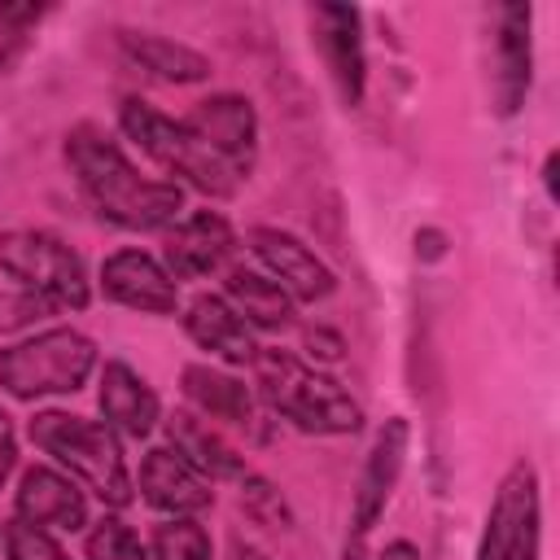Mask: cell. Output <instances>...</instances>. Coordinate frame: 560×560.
<instances>
[{
	"mask_svg": "<svg viewBox=\"0 0 560 560\" xmlns=\"http://www.w3.org/2000/svg\"><path fill=\"white\" fill-rule=\"evenodd\" d=\"M494 57V105L503 118H512L529 92V4L499 9Z\"/></svg>",
	"mask_w": 560,
	"mask_h": 560,
	"instance_id": "cell-16",
	"label": "cell"
},
{
	"mask_svg": "<svg viewBox=\"0 0 560 560\" xmlns=\"http://www.w3.org/2000/svg\"><path fill=\"white\" fill-rule=\"evenodd\" d=\"M184 394L188 402L210 416V420H223V424H249L254 420V402H249V389L228 376V372H214L210 363H188L184 368Z\"/></svg>",
	"mask_w": 560,
	"mask_h": 560,
	"instance_id": "cell-21",
	"label": "cell"
},
{
	"mask_svg": "<svg viewBox=\"0 0 560 560\" xmlns=\"http://www.w3.org/2000/svg\"><path fill=\"white\" fill-rule=\"evenodd\" d=\"M376 560H420V551H416L411 542H389V547H385Z\"/></svg>",
	"mask_w": 560,
	"mask_h": 560,
	"instance_id": "cell-30",
	"label": "cell"
},
{
	"mask_svg": "<svg viewBox=\"0 0 560 560\" xmlns=\"http://www.w3.org/2000/svg\"><path fill=\"white\" fill-rule=\"evenodd\" d=\"M118 122H122V131H127L162 171L184 175L192 188H201V192H210V197H232V192H236L241 179H236L184 122L158 114L149 101L127 96V101L118 105Z\"/></svg>",
	"mask_w": 560,
	"mask_h": 560,
	"instance_id": "cell-4",
	"label": "cell"
},
{
	"mask_svg": "<svg viewBox=\"0 0 560 560\" xmlns=\"http://www.w3.org/2000/svg\"><path fill=\"white\" fill-rule=\"evenodd\" d=\"M101 411L105 424L122 438H149L158 424V394L144 385L140 372H131L127 363H105L101 372Z\"/></svg>",
	"mask_w": 560,
	"mask_h": 560,
	"instance_id": "cell-17",
	"label": "cell"
},
{
	"mask_svg": "<svg viewBox=\"0 0 560 560\" xmlns=\"http://www.w3.org/2000/svg\"><path fill=\"white\" fill-rule=\"evenodd\" d=\"M477 560H538V472L534 464H512L494 490Z\"/></svg>",
	"mask_w": 560,
	"mask_h": 560,
	"instance_id": "cell-7",
	"label": "cell"
},
{
	"mask_svg": "<svg viewBox=\"0 0 560 560\" xmlns=\"http://www.w3.org/2000/svg\"><path fill=\"white\" fill-rule=\"evenodd\" d=\"M0 271L18 280V289L39 293L52 311H83L88 306V276L79 254L52 232H4L0 236Z\"/></svg>",
	"mask_w": 560,
	"mask_h": 560,
	"instance_id": "cell-6",
	"label": "cell"
},
{
	"mask_svg": "<svg viewBox=\"0 0 560 560\" xmlns=\"http://www.w3.org/2000/svg\"><path fill=\"white\" fill-rule=\"evenodd\" d=\"M52 315V302H44L31 289H0V332H18Z\"/></svg>",
	"mask_w": 560,
	"mask_h": 560,
	"instance_id": "cell-27",
	"label": "cell"
},
{
	"mask_svg": "<svg viewBox=\"0 0 560 560\" xmlns=\"http://www.w3.org/2000/svg\"><path fill=\"white\" fill-rule=\"evenodd\" d=\"M184 328L201 350L219 354L223 363H254V354H258V346L249 337V324L214 293L192 298V306L184 315Z\"/></svg>",
	"mask_w": 560,
	"mask_h": 560,
	"instance_id": "cell-18",
	"label": "cell"
},
{
	"mask_svg": "<svg viewBox=\"0 0 560 560\" xmlns=\"http://www.w3.org/2000/svg\"><path fill=\"white\" fill-rule=\"evenodd\" d=\"M315 44L337 79V92L346 105H359L363 96V35H359V13L350 4H315Z\"/></svg>",
	"mask_w": 560,
	"mask_h": 560,
	"instance_id": "cell-14",
	"label": "cell"
},
{
	"mask_svg": "<svg viewBox=\"0 0 560 560\" xmlns=\"http://www.w3.org/2000/svg\"><path fill=\"white\" fill-rule=\"evenodd\" d=\"M4 556L9 560H70L66 547L44 529V525H31L22 516H13L4 525Z\"/></svg>",
	"mask_w": 560,
	"mask_h": 560,
	"instance_id": "cell-25",
	"label": "cell"
},
{
	"mask_svg": "<svg viewBox=\"0 0 560 560\" xmlns=\"http://www.w3.org/2000/svg\"><path fill=\"white\" fill-rule=\"evenodd\" d=\"M140 494L149 508L166 512V516H192L201 508H210V481L171 446H153L140 464Z\"/></svg>",
	"mask_w": 560,
	"mask_h": 560,
	"instance_id": "cell-13",
	"label": "cell"
},
{
	"mask_svg": "<svg viewBox=\"0 0 560 560\" xmlns=\"http://www.w3.org/2000/svg\"><path fill=\"white\" fill-rule=\"evenodd\" d=\"M228 254H232V228H228V219L219 210H197V214L179 219L166 232V245H162L171 280L210 276L214 267H223Z\"/></svg>",
	"mask_w": 560,
	"mask_h": 560,
	"instance_id": "cell-10",
	"label": "cell"
},
{
	"mask_svg": "<svg viewBox=\"0 0 560 560\" xmlns=\"http://www.w3.org/2000/svg\"><path fill=\"white\" fill-rule=\"evenodd\" d=\"M88 560H149V556H144V542L136 538V529L109 516L88 534Z\"/></svg>",
	"mask_w": 560,
	"mask_h": 560,
	"instance_id": "cell-26",
	"label": "cell"
},
{
	"mask_svg": "<svg viewBox=\"0 0 560 560\" xmlns=\"http://www.w3.org/2000/svg\"><path fill=\"white\" fill-rule=\"evenodd\" d=\"M101 284L114 302L131 306V311H144V315H171L175 302H179V289L175 280L166 276V267L140 249H118L105 258L101 267Z\"/></svg>",
	"mask_w": 560,
	"mask_h": 560,
	"instance_id": "cell-12",
	"label": "cell"
},
{
	"mask_svg": "<svg viewBox=\"0 0 560 560\" xmlns=\"http://www.w3.org/2000/svg\"><path fill=\"white\" fill-rule=\"evenodd\" d=\"M223 289H228L223 302H228L236 315H245V324H254V328H284V324L293 319V298H289L276 280H267V276H258V271L232 267Z\"/></svg>",
	"mask_w": 560,
	"mask_h": 560,
	"instance_id": "cell-22",
	"label": "cell"
},
{
	"mask_svg": "<svg viewBox=\"0 0 560 560\" xmlns=\"http://www.w3.org/2000/svg\"><path fill=\"white\" fill-rule=\"evenodd\" d=\"M13 464H18V442H13V424H9V416L0 411V486H4V477L13 472Z\"/></svg>",
	"mask_w": 560,
	"mask_h": 560,
	"instance_id": "cell-28",
	"label": "cell"
},
{
	"mask_svg": "<svg viewBox=\"0 0 560 560\" xmlns=\"http://www.w3.org/2000/svg\"><path fill=\"white\" fill-rule=\"evenodd\" d=\"M18 516L31 521V525H44V529H79L88 521V503H83V490L61 477L57 468H26L22 472V486H18Z\"/></svg>",
	"mask_w": 560,
	"mask_h": 560,
	"instance_id": "cell-15",
	"label": "cell"
},
{
	"mask_svg": "<svg viewBox=\"0 0 560 560\" xmlns=\"http://www.w3.org/2000/svg\"><path fill=\"white\" fill-rule=\"evenodd\" d=\"M153 560H210V534L188 516H171L153 529Z\"/></svg>",
	"mask_w": 560,
	"mask_h": 560,
	"instance_id": "cell-23",
	"label": "cell"
},
{
	"mask_svg": "<svg viewBox=\"0 0 560 560\" xmlns=\"http://www.w3.org/2000/svg\"><path fill=\"white\" fill-rule=\"evenodd\" d=\"M232 560H267V556H262L258 547H249V542L236 538V542H232Z\"/></svg>",
	"mask_w": 560,
	"mask_h": 560,
	"instance_id": "cell-31",
	"label": "cell"
},
{
	"mask_svg": "<svg viewBox=\"0 0 560 560\" xmlns=\"http://www.w3.org/2000/svg\"><path fill=\"white\" fill-rule=\"evenodd\" d=\"M66 162L83 188V197L96 206L101 219L127 228V232H153L175 223L184 192L166 179H144L127 153L96 127H74L66 136Z\"/></svg>",
	"mask_w": 560,
	"mask_h": 560,
	"instance_id": "cell-1",
	"label": "cell"
},
{
	"mask_svg": "<svg viewBox=\"0 0 560 560\" xmlns=\"http://www.w3.org/2000/svg\"><path fill=\"white\" fill-rule=\"evenodd\" d=\"M241 508H245L258 525H267V529H289V525H293V512H289L284 494H280L267 477H258V472H245V477H241Z\"/></svg>",
	"mask_w": 560,
	"mask_h": 560,
	"instance_id": "cell-24",
	"label": "cell"
},
{
	"mask_svg": "<svg viewBox=\"0 0 560 560\" xmlns=\"http://www.w3.org/2000/svg\"><path fill=\"white\" fill-rule=\"evenodd\" d=\"M249 241H254V254L262 258V267L276 276V284H280L289 298H298V302H319V298L332 293V284H337L332 271H328L298 236H289V232H280V228H254Z\"/></svg>",
	"mask_w": 560,
	"mask_h": 560,
	"instance_id": "cell-11",
	"label": "cell"
},
{
	"mask_svg": "<svg viewBox=\"0 0 560 560\" xmlns=\"http://www.w3.org/2000/svg\"><path fill=\"white\" fill-rule=\"evenodd\" d=\"M254 372H258L262 398L298 429L306 433H354L359 429V402L332 376L306 368L302 359L284 350H258Z\"/></svg>",
	"mask_w": 560,
	"mask_h": 560,
	"instance_id": "cell-3",
	"label": "cell"
},
{
	"mask_svg": "<svg viewBox=\"0 0 560 560\" xmlns=\"http://www.w3.org/2000/svg\"><path fill=\"white\" fill-rule=\"evenodd\" d=\"M306 346H311V354H319V359H341V337H332V332H324V328H311L306 332Z\"/></svg>",
	"mask_w": 560,
	"mask_h": 560,
	"instance_id": "cell-29",
	"label": "cell"
},
{
	"mask_svg": "<svg viewBox=\"0 0 560 560\" xmlns=\"http://www.w3.org/2000/svg\"><path fill=\"white\" fill-rule=\"evenodd\" d=\"M542 179H547V192L556 197V153L547 158V166H542Z\"/></svg>",
	"mask_w": 560,
	"mask_h": 560,
	"instance_id": "cell-32",
	"label": "cell"
},
{
	"mask_svg": "<svg viewBox=\"0 0 560 560\" xmlns=\"http://www.w3.org/2000/svg\"><path fill=\"white\" fill-rule=\"evenodd\" d=\"M184 127H188L236 179H245V175L254 171L258 118H254V105H249L245 96H232V92L210 96V101H201V105L184 118Z\"/></svg>",
	"mask_w": 560,
	"mask_h": 560,
	"instance_id": "cell-9",
	"label": "cell"
},
{
	"mask_svg": "<svg viewBox=\"0 0 560 560\" xmlns=\"http://www.w3.org/2000/svg\"><path fill=\"white\" fill-rule=\"evenodd\" d=\"M166 433H171V451L175 455H184L206 481H223V477H245L249 468H245V459L223 442V433L219 429H210L201 416H192V411H175L171 420H166Z\"/></svg>",
	"mask_w": 560,
	"mask_h": 560,
	"instance_id": "cell-19",
	"label": "cell"
},
{
	"mask_svg": "<svg viewBox=\"0 0 560 560\" xmlns=\"http://www.w3.org/2000/svg\"><path fill=\"white\" fill-rule=\"evenodd\" d=\"M122 52L153 79L162 83H201L210 79V61L188 48V44H175V39H162V35H144V31H122Z\"/></svg>",
	"mask_w": 560,
	"mask_h": 560,
	"instance_id": "cell-20",
	"label": "cell"
},
{
	"mask_svg": "<svg viewBox=\"0 0 560 560\" xmlns=\"http://www.w3.org/2000/svg\"><path fill=\"white\" fill-rule=\"evenodd\" d=\"M31 442L39 451H48L57 464H66L70 477H79L101 503H109V508L131 503L136 486H131L127 459L118 451V433L109 424L66 416V411H39L31 420Z\"/></svg>",
	"mask_w": 560,
	"mask_h": 560,
	"instance_id": "cell-2",
	"label": "cell"
},
{
	"mask_svg": "<svg viewBox=\"0 0 560 560\" xmlns=\"http://www.w3.org/2000/svg\"><path fill=\"white\" fill-rule=\"evenodd\" d=\"M402 459H407V420H389L376 442H372V455L359 472V486H354V508H350V538H346V560L363 551L372 525L381 521L389 494H394V481L402 472Z\"/></svg>",
	"mask_w": 560,
	"mask_h": 560,
	"instance_id": "cell-8",
	"label": "cell"
},
{
	"mask_svg": "<svg viewBox=\"0 0 560 560\" xmlns=\"http://www.w3.org/2000/svg\"><path fill=\"white\" fill-rule=\"evenodd\" d=\"M96 363V346L74 328H48L31 341L0 350V385L13 398L74 394Z\"/></svg>",
	"mask_w": 560,
	"mask_h": 560,
	"instance_id": "cell-5",
	"label": "cell"
}]
</instances>
